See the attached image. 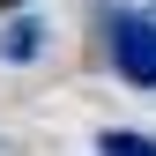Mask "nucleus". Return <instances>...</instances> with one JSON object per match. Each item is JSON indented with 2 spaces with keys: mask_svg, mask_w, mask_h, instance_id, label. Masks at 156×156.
<instances>
[{
  "mask_svg": "<svg viewBox=\"0 0 156 156\" xmlns=\"http://www.w3.org/2000/svg\"><path fill=\"white\" fill-rule=\"evenodd\" d=\"M104 45H112V67H119L134 89H156V23H149V15L119 8L104 23Z\"/></svg>",
  "mask_w": 156,
  "mask_h": 156,
  "instance_id": "obj_1",
  "label": "nucleus"
},
{
  "mask_svg": "<svg viewBox=\"0 0 156 156\" xmlns=\"http://www.w3.org/2000/svg\"><path fill=\"white\" fill-rule=\"evenodd\" d=\"M37 37H45V30H37L30 15H15V23L0 30V60H37Z\"/></svg>",
  "mask_w": 156,
  "mask_h": 156,
  "instance_id": "obj_2",
  "label": "nucleus"
},
{
  "mask_svg": "<svg viewBox=\"0 0 156 156\" xmlns=\"http://www.w3.org/2000/svg\"><path fill=\"white\" fill-rule=\"evenodd\" d=\"M97 156H156V141H149V134H126V126H112L104 141H97Z\"/></svg>",
  "mask_w": 156,
  "mask_h": 156,
  "instance_id": "obj_3",
  "label": "nucleus"
}]
</instances>
